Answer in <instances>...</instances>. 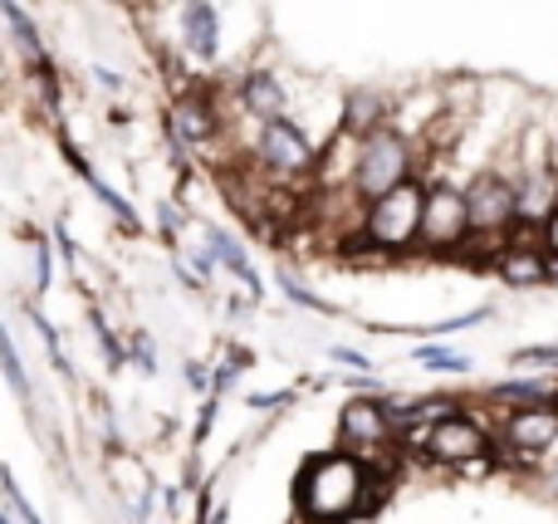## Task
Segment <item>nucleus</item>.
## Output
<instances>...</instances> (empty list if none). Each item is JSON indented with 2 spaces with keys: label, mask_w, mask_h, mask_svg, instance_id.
<instances>
[{
  "label": "nucleus",
  "mask_w": 558,
  "mask_h": 524,
  "mask_svg": "<svg viewBox=\"0 0 558 524\" xmlns=\"http://www.w3.org/2000/svg\"><path fill=\"white\" fill-rule=\"evenodd\" d=\"M387 500V480L373 466L353 456V451H328L314 456L299 471L294 505L308 524H348L357 515H373Z\"/></svg>",
  "instance_id": "obj_1"
},
{
  "label": "nucleus",
  "mask_w": 558,
  "mask_h": 524,
  "mask_svg": "<svg viewBox=\"0 0 558 524\" xmlns=\"http://www.w3.org/2000/svg\"><path fill=\"white\" fill-rule=\"evenodd\" d=\"M422 221H426V186L402 182L397 192L367 202L363 245H377L383 255H402L422 241Z\"/></svg>",
  "instance_id": "obj_2"
},
{
  "label": "nucleus",
  "mask_w": 558,
  "mask_h": 524,
  "mask_svg": "<svg viewBox=\"0 0 558 524\" xmlns=\"http://www.w3.org/2000/svg\"><path fill=\"white\" fill-rule=\"evenodd\" d=\"M402 182H412V147L397 133L392 123L377 127V133L357 137V157H353V192L363 202H377V196L397 192Z\"/></svg>",
  "instance_id": "obj_3"
},
{
  "label": "nucleus",
  "mask_w": 558,
  "mask_h": 524,
  "mask_svg": "<svg viewBox=\"0 0 558 524\" xmlns=\"http://www.w3.org/2000/svg\"><path fill=\"white\" fill-rule=\"evenodd\" d=\"M416 447H422V456L436 461V466H471V461H481L485 451H490V437H485L481 422L456 407V412H441V417L422 431Z\"/></svg>",
  "instance_id": "obj_4"
},
{
  "label": "nucleus",
  "mask_w": 558,
  "mask_h": 524,
  "mask_svg": "<svg viewBox=\"0 0 558 524\" xmlns=\"http://www.w3.org/2000/svg\"><path fill=\"white\" fill-rule=\"evenodd\" d=\"M465 202H471V231L475 235H505L510 226H520V182H510V176L500 172H481L471 182V192H465Z\"/></svg>",
  "instance_id": "obj_5"
},
{
  "label": "nucleus",
  "mask_w": 558,
  "mask_h": 524,
  "mask_svg": "<svg viewBox=\"0 0 558 524\" xmlns=\"http://www.w3.org/2000/svg\"><path fill=\"white\" fill-rule=\"evenodd\" d=\"M255 162L270 176H308L318 167V153L289 118H270L255 137Z\"/></svg>",
  "instance_id": "obj_6"
},
{
  "label": "nucleus",
  "mask_w": 558,
  "mask_h": 524,
  "mask_svg": "<svg viewBox=\"0 0 558 524\" xmlns=\"http://www.w3.org/2000/svg\"><path fill=\"white\" fill-rule=\"evenodd\" d=\"M471 202L456 186H432L426 192V221H422V245L426 251H456L471 241Z\"/></svg>",
  "instance_id": "obj_7"
},
{
  "label": "nucleus",
  "mask_w": 558,
  "mask_h": 524,
  "mask_svg": "<svg viewBox=\"0 0 558 524\" xmlns=\"http://www.w3.org/2000/svg\"><path fill=\"white\" fill-rule=\"evenodd\" d=\"M392 431H397L392 412L373 398H353L338 412V441H343V451H383Z\"/></svg>",
  "instance_id": "obj_8"
},
{
  "label": "nucleus",
  "mask_w": 558,
  "mask_h": 524,
  "mask_svg": "<svg viewBox=\"0 0 558 524\" xmlns=\"http://www.w3.org/2000/svg\"><path fill=\"white\" fill-rule=\"evenodd\" d=\"M500 441L510 451H524V456H539V451H554L558 441V407L549 402H530V407H514L510 417L500 422Z\"/></svg>",
  "instance_id": "obj_9"
},
{
  "label": "nucleus",
  "mask_w": 558,
  "mask_h": 524,
  "mask_svg": "<svg viewBox=\"0 0 558 524\" xmlns=\"http://www.w3.org/2000/svg\"><path fill=\"white\" fill-rule=\"evenodd\" d=\"M554 211H558V167L539 162L520 176V221L544 231L554 221Z\"/></svg>",
  "instance_id": "obj_10"
},
{
  "label": "nucleus",
  "mask_w": 558,
  "mask_h": 524,
  "mask_svg": "<svg viewBox=\"0 0 558 524\" xmlns=\"http://www.w3.org/2000/svg\"><path fill=\"white\" fill-rule=\"evenodd\" d=\"M167 123H172V137L182 147H206L216 137V127H221V123H216V108H211V98H206V94L177 98Z\"/></svg>",
  "instance_id": "obj_11"
},
{
  "label": "nucleus",
  "mask_w": 558,
  "mask_h": 524,
  "mask_svg": "<svg viewBox=\"0 0 558 524\" xmlns=\"http://www.w3.org/2000/svg\"><path fill=\"white\" fill-rule=\"evenodd\" d=\"M495 270H500L505 284H520V290H534V284L554 280V265L544 245H510V251L495 255Z\"/></svg>",
  "instance_id": "obj_12"
},
{
  "label": "nucleus",
  "mask_w": 558,
  "mask_h": 524,
  "mask_svg": "<svg viewBox=\"0 0 558 524\" xmlns=\"http://www.w3.org/2000/svg\"><path fill=\"white\" fill-rule=\"evenodd\" d=\"M182 35H186V49L196 59H216V45H221V29H216V10L206 0H192L182 10Z\"/></svg>",
  "instance_id": "obj_13"
},
{
  "label": "nucleus",
  "mask_w": 558,
  "mask_h": 524,
  "mask_svg": "<svg viewBox=\"0 0 558 524\" xmlns=\"http://www.w3.org/2000/svg\"><path fill=\"white\" fill-rule=\"evenodd\" d=\"M392 108H387V98L383 94H373V88H357L353 98H348V118H343V133H353V137H367V133H377V127H387L392 123Z\"/></svg>",
  "instance_id": "obj_14"
},
{
  "label": "nucleus",
  "mask_w": 558,
  "mask_h": 524,
  "mask_svg": "<svg viewBox=\"0 0 558 524\" xmlns=\"http://www.w3.org/2000/svg\"><path fill=\"white\" fill-rule=\"evenodd\" d=\"M245 108H251L260 123H270V118H284V84H279L275 74H251L241 88Z\"/></svg>",
  "instance_id": "obj_15"
},
{
  "label": "nucleus",
  "mask_w": 558,
  "mask_h": 524,
  "mask_svg": "<svg viewBox=\"0 0 558 524\" xmlns=\"http://www.w3.org/2000/svg\"><path fill=\"white\" fill-rule=\"evenodd\" d=\"M490 398L495 402H520V407H530V402H549L554 392H549V382H520V378H510V382H495L490 388Z\"/></svg>",
  "instance_id": "obj_16"
},
{
  "label": "nucleus",
  "mask_w": 558,
  "mask_h": 524,
  "mask_svg": "<svg viewBox=\"0 0 558 524\" xmlns=\"http://www.w3.org/2000/svg\"><path fill=\"white\" fill-rule=\"evenodd\" d=\"M416 363L432 373H471V358H461V353H451V349H436V343H422Z\"/></svg>",
  "instance_id": "obj_17"
},
{
  "label": "nucleus",
  "mask_w": 558,
  "mask_h": 524,
  "mask_svg": "<svg viewBox=\"0 0 558 524\" xmlns=\"http://www.w3.org/2000/svg\"><path fill=\"white\" fill-rule=\"evenodd\" d=\"M5 20H10V29H15V39H20V45H25V54H29V59H39V64H45V45H39V35H35V29H29L25 10H20L15 0H5Z\"/></svg>",
  "instance_id": "obj_18"
},
{
  "label": "nucleus",
  "mask_w": 558,
  "mask_h": 524,
  "mask_svg": "<svg viewBox=\"0 0 558 524\" xmlns=\"http://www.w3.org/2000/svg\"><path fill=\"white\" fill-rule=\"evenodd\" d=\"M211 245H216V255H221V260L231 265V270H241V275H245V284H255V270H251V260H245V251H241V245L231 241V235H221V231H216V235H211Z\"/></svg>",
  "instance_id": "obj_19"
},
{
  "label": "nucleus",
  "mask_w": 558,
  "mask_h": 524,
  "mask_svg": "<svg viewBox=\"0 0 558 524\" xmlns=\"http://www.w3.org/2000/svg\"><path fill=\"white\" fill-rule=\"evenodd\" d=\"M514 363H530V368H558V343H539V349H520Z\"/></svg>",
  "instance_id": "obj_20"
},
{
  "label": "nucleus",
  "mask_w": 558,
  "mask_h": 524,
  "mask_svg": "<svg viewBox=\"0 0 558 524\" xmlns=\"http://www.w3.org/2000/svg\"><path fill=\"white\" fill-rule=\"evenodd\" d=\"M0 353H5V378H10V388L15 392H29V382H25V368H20V353H15V343H0Z\"/></svg>",
  "instance_id": "obj_21"
},
{
  "label": "nucleus",
  "mask_w": 558,
  "mask_h": 524,
  "mask_svg": "<svg viewBox=\"0 0 558 524\" xmlns=\"http://www.w3.org/2000/svg\"><path fill=\"white\" fill-rule=\"evenodd\" d=\"M333 358H338V363H348V368H363V373L373 368V363H367L363 353H348V349H333Z\"/></svg>",
  "instance_id": "obj_22"
},
{
  "label": "nucleus",
  "mask_w": 558,
  "mask_h": 524,
  "mask_svg": "<svg viewBox=\"0 0 558 524\" xmlns=\"http://www.w3.org/2000/svg\"><path fill=\"white\" fill-rule=\"evenodd\" d=\"M544 245H549V255H558V211H554V221L544 226Z\"/></svg>",
  "instance_id": "obj_23"
},
{
  "label": "nucleus",
  "mask_w": 558,
  "mask_h": 524,
  "mask_svg": "<svg viewBox=\"0 0 558 524\" xmlns=\"http://www.w3.org/2000/svg\"><path fill=\"white\" fill-rule=\"evenodd\" d=\"M206 524H226V510H216V515H211V520H206Z\"/></svg>",
  "instance_id": "obj_24"
}]
</instances>
